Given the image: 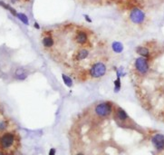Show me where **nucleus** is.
I'll list each match as a JSON object with an SVG mask.
<instances>
[{
  "instance_id": "6",
  "label": "nucleus",
  "mask_w": 164,
  "mask_h": 155,
  "mask_svg": "<svg viewBox=\"0 0 164 155\" xmlns=\"http://www.w3.org/2000/svg\"><path fill=\"white\" fill-rule=\"evenodd\" d=\"M74 41L80 47H86V45L89 44V42H90L89 34L82 29L77 30L74 35Z\"/></svg>"
},
{
  "instance_id": "14",
  "label": "nucleus",
  "mask_w": 164,
  "mask_h": 155,
  "mask_svg": "<svg viewBox=\"0 0 164 155\" xmlns=\"http://www.w3.org/2000/svg\"><path fill=\"white\" fill-rule=\"evenodd\" d=\"M6 127H7V122L6 121H4V120L0 121V132L5 131L6 129Z\"/></svg>"
},
{
  "instance_id": "4",
  "label": "nucleus",
  "mask_w": 164,
  "mask_h": 155,
  "mask_svg": "<svg viewBox=\"0 0 164 155\" xmlns=\"http://www.w3.org/2000/svg\"><path fill=\"white\" fill-rule=\"evenodd\" d=\"M134 68L139 75H145L150 70L149 59L144 57H138L134 62Z\"/></svg>"
},
{
  "instance_id": "5",
  "label": "nucleus",
  "mask_w": 164,
  "mask_h": 155,
  "mask_svg": "<svg viewBox=\"0 0 164 155\" xmlns=\"http://www.w3.org/2000/svg\"><path fill=\"white\" fill-rule=\"evenodd\" d=\"M145 13L139 7H133L130 13V19L135 25H141L145 21Z\"/></svg>"
},
{
  "instance_id": "1",
  "label": "nucleus",
  "mask_w": 164,
  "mask_h": 155,
  "mask_svg": "<svg viewBox=\"0 0 164 155\" xmlns=\"http://www.w3.org/2000/svg\"><path fill=\"white\" fill-rule=\"evenodd\" d=\"M17 143L16 134L13 133H5L0 137V147L5 152H10L15 149Z\"/></svg>"
},
{
  "instance_id": "17",
  "label": "nucleus",
  "mask_w": 164,
  "mask_h": 155,
  "mask_svg": "<svg viewBox=\"0 0 164 155\" xmlns=\"http://www.w3.org/2000/svg\"><path fill=\"white\" fill-rule=\"evenodd\" d=\"M84 17H85V19H86V21H88V22H90V23L92 22V20L90 19V17H89V16H84Z\"/></svg>"
},
{
  "instance_id": "16",
  "label": "nucleus",
  "mask_w": 164,
  "mask_h": 155,
  "mask_svg": "<svg viewBox=\"0 0 164 155\" xmlns=\"http://www.w3.org/2000/svg\"><path fill=\"white\" fill-rule=\"evenodd\" d=\"M55 154V149H51L49 152V155H54Z\"/></svg>"
},
{
  "instance_id": "15",
  "label": "nucleus",
  "mask_w": 164,
  "mask_h": 155,
  "mask_svg": "<svg viewBox=\"0 0 164 155\" xmlns=\"http://www.w3.org/2000/svg\"><path fill=\"white\" fill-rule=\"evenodd\" d=\"M63 79H64L65 83H66L68 86H71V84H72V80H71L70 78L68 77V76H66V75H63Z\"/></svg>"
},
{
  "instance_id": "11",
  "label": "nucleus",
  "mask_w": 164,
  "mask_h": 155,
  "mask_svg": "<svg viewBox=\"0 0 164 155\" xmlns=\"http://www.w3.org/2000/svg\"><path fill=\"white\" fill-rule=\"evenodd\" d=\"M16 77L19 80H24L25 78L26 77V74L25 73V71L23 69H18L16 72Z\"/></svg>"
},
{
  "instance_id": "12",
  "label": "nucleus",
  "mask_w": 164,
  "mask_h": 155,
  "mask_svg": "<svg viewBox=\"0 0 164 155\" xmlns=\"http://www.w3.org/2000/svg\"><path fill=\"white\" fill-rule=\"evenodd\" d=\"M18 18L26 25H28V20H27V16H26L25 14H17Z\"/></svg>"
},
{
  "instance_id": "2",
  "label": "nucleus",
  "mask_w": 164,
  "mask_h": 155,
  "mask_svg": "<svg viewBox=\"0 0 164 155\" xmlns=\"http://www.w3.org/2000/svg\"><path fill=\"white\" fill-rule=\"evenodd\" d=\"M107 73V66L106 64L102 61H97L94 63L92 66L89 68V71L87 72V75L92 78H101Z\"/></svg>"
},
{
  "instance_id": "13",
  "label": "nucleus",
  "mask_w": 164,
  "mask_h": 155,
  "mask_svg": "<svg viewBox=\"0 0 164 155\" xmlns=\"http://www.w3.org/2000/svg\"><path fill=\"white\" fill-rule=\"evenodd\" d=\"M114 51H116L117 53H120V52H122V44H120V43H114Z\"/></svg>"
},
{
  "instance_id": "20",
  "label": "nucleus",
  "mask_w": 164,
  "mask_h": 155,
  "mask_svg": "<svg viewBox=\"0 0 164 155\" xmlns=\"http://www.w3.org/2000/svg\"><path fill=\"white\" fill-rule=\"evenodd\" d=\"M0 155H4V153H0Z\"/></svg>"
},
{
  "instance_id": "18",
  "label": "nucleus",
  "mask_w": 164,
  "mask_h": 155,
  "mask_svg": "<svg viewBox=\"0 0 164 155\" xmlns=\"http://www.w3.org/2000/svg\"><path fill=\"white\" fill-rule=\"evenodd\" d=\"M34 27H35V28H37V29H39V26H38V24H37V23H35V24H34Z\"/></svg>"
},
{
  "instance_id": "8",
  "label": "nucleus",
  "mask_w": 164,
  "mask_h": 155,
  "mask_svg": "<svg viewBox=\"0 0 164 155\" xmlns=\"http://www.w3.org/2000/svg\"><path fill=\"white\" fill-rule=\"evenodd\" d=\"M42 44L43 46L47 48V49H52L55 45V40L54 38V36L52 35L51 33H46V35L43 37L42 39Z\"/></svg>"
},
{
  "instance_id": "10",
  "label": "nucleus",
  "mask_w": 164,
  "mask_h": 155,
  "mask_svg": "<svg viewBox=\"0 0 164 155\" xmlns=\"http://www.w3.org/2000/svg\"><path fill=\"white\" fill-rule=\"evenodd\" d=\"M136 52L142 56V57H144V58H147L150 59V51L147 47H143V46H140L136 48Z\"/></svg>"
},
{
  "instance_id": "19",
  "label": "nucleus",
  "mask_w": 164,
  "mask_h": 155,
  "mask_svg": "<svg viewBox=\"0 0 164 155\" xmlns=\"http://www.w3.org/2000/svg\"><path fill=\"white\" fill-rule=\"evenodd\" d=\"M75 155H84V154L82 153H77V154H75Z\"/></svg>"
},
{
  "instance_id": "9",
  "label": "nucleus",
  "mask_w": 164,
  "mask_h": 155,
  "mask_svg": "<svg viewBox=\"0 0 164 155\" xmlns=\"http://www.w3.org/2000/svg\"><path fill=\"white\" fill-rule=\"evenodd\" d=\"M115 117L120 121V122H122V123H126L127 121H129L130 120V118H129V116H128V114L126 113V112L123 110V109H122L121 107H115Z\"/></svg>"
},
{
  "instance_id": "7",
  "label": "nucleus",
  "mask_w": 164,
  "mask_h": 155,
  "mask_svg": "<svg viewBox=\"0 0 164 155\" xmlns=\"http://www.w3.org/2000/svg\"><path fill=\"white\" fill-rule=\"evenodd\" d=\"M151 143L158 152L164 151V135L162 133H156L151 137Z\"/></svg>"
},
{
  "instance_id": "3",
  "label": "nucleus",
  "mask_w": 164,
  "mask_h": 155,
  "mask_svg": "<svg viewBox=\"0 0 164 155\" xmlns=\"http://www.w3.org/2000/svg\"><path fill=\"white\" fill-rule=\"evenodd\" d=\"M113 107L114 106L111 102H103V103L98 104L94 107V112L97 116L101 117V118H105L112 113Z\"/></svg>"
}]
</instances>
